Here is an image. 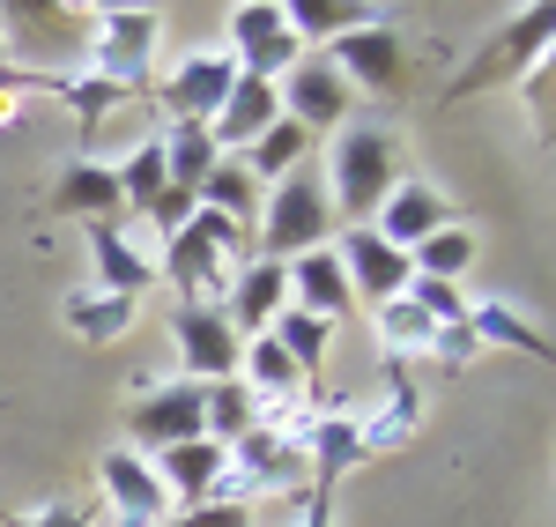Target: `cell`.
I'll use <instances>...</instances> for the list:
<instances>
[{"label": "cell", "mask_w": 556, "mask_h": 527, "mask_svg": "<svg viewBox=\"0 0 556 527\" xmlns=\"http://www.w3.org/2000/svg\"><path fill=\"white\" fill-rule=\"evenodd\" d=\"M253 246L260 261H298V253H319L334 246V201H327V178L319 164H298L282 186L260 193V223H253Z\"/></svg>", "instance_id": "1"}, {"label": "cell", "mask_w": 556, "mask_h": 527, "mask_svg": "<svg viewBox=\"0 0 556 527\" xmlns=\"http://www.w3.org/2000/svg\"><path fill=\"white\" fill-rule=\"evenodd\" d=\"M327 201H334V216L349 223H371L379 216V201L401 186V141L386 127H342L334 134V149H327Z\"/></svg>", "instance_id": "2"}, {"label": "cell", "mask_w": 556, "mask_h": 527, "mask_svg": "<svg viewBox=\"0 0 556 527\" xmlns=\"http://www.w3.org/2000/svg\"><path fill=\"white\" fill-rule=\"evenodd\" d=\"M549 30H556V8H549V0H534V8L505 15V23L482 38V52L453 75L445 97H475V89H490V83H519L527 67H542V60H549Z\"/></svg>", "instance_id": "3"}, {"label": "cell", "mask_w": 556, "mask_h": 527, "mask_svg": "<svg viewBox=\"0 0 556 527\" xmlns=\"http://www.w3.org/2000/svg\"><path fill=\"white\" fill-rule=\"evenodd\" d=\"M156 38H164V15L156 8H89V75L119 89H141L149 83V60H156Z\"/></svg>", "instance_id": "4"}, {"label": "cell", "mask_w": 556, "mask_h": 527, "mask_svg": "<svg viewBox=\"0 0 556 527\" xmlns=\"http://www.w3.org/2000/svg\"><path fill=\"white\" fill-rule=\"evenodd\" d=\"M327 60L349 75V89H371V97H401L408 89V30L386 23V15L342 30V38L327 45Z\"/></svg>", "instance_id": "5"}, {"label": "cell", "mask_w": 556, "mask_h": 527, "mask_svg": "<svg viewBox=\"0 0 556 527\" xmlns=\"http://www.w3.org/2000/svg\"><path fill=\"white\" fill-rule=\"evenodd\" d=\"M230 67L238 75H253V83H282L290 67L304 60L298 30H290V15L275 8V0H245V8H230Z\"/></svg>", "instance_id": "6"}, {"label": "cell", "mask_w": 556, "mask_h": 527, "mask_svg": "<svg viewBox=\"0 0 556 527\" xmlns=\"http://www.w3.org/2000/svg\"><path fill=\"white\" fill-rule=\"evenodd\" d=\"M275 97H282V120H298L304 134H342L349 127V75L327 60V52H304L298 67L275 83Z\"/></svg>", "instance_id": "7"}, {"label": "cell", "mask_w": 556, "mask_h": 527, "mask_svg": "<svg viewBox=\"0 0 556 527\" xmlns=\"http://www.w3.org/2000/svg\"><path fill=\"white\" fill-rule=\"evenodd\" d=\"M334 261H342L349 298H356V305H393V298L416 283L408 253H401V246H386L371 223H349L342 238H334Z\"/></svg>", "instance_id": "8"}, {"label": "cell", "mask_w": 556, "mask_h": 527, "mask_svg": "<svg viewBox=\"0 0 556 527\" xmlns=\"http://www.w3.org/2000/svg\"><path fill=\"white\" fill-rule=\"evenodd\" d=\"M172 350H178V379H193V387H215V379H238V356L245 342L230 335V319L223 305H178L172 312Z\"/></svg>", "instance_id": "9"}, {"label": "cell", "mask_w": 556, "mask_h": 527, "mask_svg": "<svg viewBox=\"0 0 556 527\" xmlns=\"http://www.w3.org/2000/svg\"><path fill=\"white\" fill-rule=\"evenodd\" d=\"M238 83V67H230V52L215 45V52H193V60H178L164 89H156V104H164V127H208L215 112H223V97Z\"/></svg>", "instance_id": "10"}, {"label": "cell", "mask_w": 556, "mask_h": 527, "mask_svg": "<svg viewBox=\"0 0 556 527\" xmlns=\"http://www.w3.org/2000/svg\"><path fill=\"white\" fill-rule=\"evenodd\" d=\"M97 484H104V498H112V527H164L172 520V498H164V484H156L149 453H127V446L97 453Z\"/></svg>", "instance_id": "11"}, {"label": "cell", "mask_w": 556, "mask_h": 527, "mask_svg": "<svg viewBox=\"0 0 556 527\" xmlns=\"http://www.w3.org/2000/svg\"><path fill=\"white\" fill-rule=\"evenodd\" d=\"M127 431L134 446L164 453V446H186V439H208L201 431V387L193 379H164V387H141L127 409Z\"/></svg>", "instance_id": "12"}, {"label": "cell", "mask_w": 556, "mask_h": 527, "mask_svg": "<svg viewBox=\"0 0 556 527\" xmlns=\"http://www.w3.org/2000/svg\"><path fill=\"white\" fill-rule=\"evenodd\" d=\"M282 305H290V267H282V261H260V253L238 267V275H230V290H223V319H230V335H238V342L267 335Z\"/></svg>", "instance_id": "13"}, {"label": "cell", "mask_w": 556, "mask_h": 527, "mask_svg": "<svg viewBox=\"0 0 556 527\" xmlns=\"http://www.w3.org/2000/svg\"><path fill=\"white\" fill-rule=\"evenodd\" d=\"M453 223V201L438 193V186H424V178H401L393 193L379 201V216H371V230H379L386 246H401V253H416L424 238H438Z\"/></svg>", "instance_id": "14"}, {"label": "cell", "mask_w": 556, "mask_h": 527, "mask_svg": "<svg viewBox=\"0 0 556 527\" xmlns=\"http://www.w3.org/2000/svg\"><path fill=\"white\" fill-rule=\"evenodd\" d=\"M83 230H89V261H97V283L89 290H112V298H134L141 305V290L156 283V253L134 246L127 223H83Z\"/></svg>", "instance_id": "15"}, {"label": "cell", "mask_w": 556, "mask_h": 527, "mask_svg": "<svg viewBox=\"0 0 556 527\" xmlns=\"http://www.w3.org/2000/svg\"><path fill=\"white\" fill-rule=\"evenodd\" d=\"M156 275H172L178 305H223V290H230V275H238V267L223 261L215 246H201L193 230H178V238H164V261H156Z\"/></svg>", "instance_id": "16"}, {"label": "cell", "mask_w": 556, "mask_h": 527, "mask_svg": "<svg viewBox=\"0 0 556 527\" xmlns=\"http://www.w3.org/2000/svg\"><path fill=\"white\" fill-rule=\"evenodd\" d=\"M282 120V97H275V83H253V75H238L230 83V97H223V112L208 120V134H215V149L223 156H245L260 134Z\"/></svg>", "instance_id": "17"}, {"label": "cell", "mask_w": 556, "mask_h": 527, "mask_svg": "<svg viewBox=\"0 0 556 527\" xmlns=\"http://www.w3.org/2000/svg\"><path fill=\"white\" fill-rule=\"evenodd\" d=\"M149 468H156L164 498H172L178 513H186V505H208L215 476L230 468V446H215V439H186V446H164V453H156Z\"/></svg>", "instance_id": "18"}, {"label": "cell", "mask_w": 556, "mask_h": 527, "mask_svg": "<svg viewBox=\"0 0 556 527\" xmlns=\"http://www.w3.org/2000/svg\"><path fill=\"white\" fill-rule=\"evenodd\" d=\"M52 216H83V223H127V201H119V178L97 156H75L60 186H52Z\"/></svg>", "instance_id": "19"}, {"label": "cell", "mask_w": 556, "mask_h": 527, "mask_svg": "<svg viewBox=\"0 0 556 527\" xmlns=\"http://www.w3.org/2000/svg\"><path fill=\"white\" fill-rule=\"evenodd\" d=\"M468 335L482 342V350H513V356H534V364L556 356V342L542 335V319H527V312L505 305V298H475L468 305Z\"/></svg>", "instance_id": "20"}, {"label": "cell", "mask_w": 556, "mask_h": 527, "mask_svg": "<svg viewBox=\"0 0 556 527\" xmlns=\"http://www.w3.org/2000/svg\"><path fill=\"white\" fill-rule=\"evenodd\" d=\"M304 461H312V490H334L364 461V431H356V416L349 409H319L312 416V431H304Z\"/></svg>", "instance_id": "21"}, {"label": "cell", "mask_w": 556, "mask_h": 527, "mask_svg": "<svg viewBox=\"0 0 556 527\" xmlns=\"http://www.w3.org/2000/svg\"><path fill=\"white\" fill-rule=\"evenodd\" d=\"M290 305L298 312H319V319H349L356 298H349V275L334 261V246H319V253H298L290 261Z\"/></svg>", "instance_id": "22"}, {"label": "cell", "mask_w": 556, "mask_h": 527, "mask_svg": "<svg viewBox=\"0 0 556 527\" xmlns=\"http://www.w3.org/2000/svg\"><path fill=\"white\" fill-rule=\"evenodd\" d=\"M416 424H424V387L408 379V364H386V409H379V416H356V431H364V461H371V453H393Z\"/></svg>", "instance_id": "23"}, {"label": "cell", "mask_w": 556, "mask_h": 527, "mask_svg": "<svg viewBox=\"0 0 556 527\" xmlns=\"http://www.w3.org/2000/svg\"><path fill=\"white\" fill-rule=\"evenodd\" d=\"M267 335H275V342H282V356H290V364L304 372V387H312V394H327V387H319V364H327V350H334V319H319V312L282 305Z\"/></svg>", "instance_id": "24"}, {"label": "cell", "mask_w": 556, "mask_h": 527, "mask_svg": "<svg viewBox=\"0 0 556 527\" xmlns=\"http://www.w3.org/2000/svg\"><path fill=\"white\" fill-rule=\"evenodd\" d=\"M45 83H52V97H67V112H75V127H83V156L97 149V127L134 97V89L104 83V75H89V67H83V75H45Z\"/></svg>", "instance_id": "25"}, {"label": "cell", "mask_w": 556, "mask_h": 527, "mask_svg": "<svg viewBox=\"0 0 556 527\" xmlns=\"http://www.w3.org/2000/svg\"><path fill=\"white\" fill-rule=\"evenodd\" d=\"M238 164H245V172H253V186L267 193V186H282V178L298 172V164H312V134H304L298 120H275V127L260 134V141L245 149V156H238Z\"/></svg>", "instance_id": "26"}, {"label": "cell", "mask_w": 556, "mask_h": 527, "mask_svg": "<svg viewBox=\"0 0 556 527\" xmlns=\"http://www.w3.org/2000/svg\"><path fill=\"white\" fill-rule=\"evenodd\" d=\"M475 261H482V238H475L468 223H445L438 238H424V246L408 253V267H416V275H430V283H468Z\"/></svg>", "instance_id": "27"}, {"label": "cell", "mask_w": 556, "mask_h": 527, "mask_svg": "<svg viewBox=\"0 0 556 527\" xmlns=\"http://www.w3.org/2000/svg\"><path fill=\"white\" fill-rule=\"evenodd\" d=\"M430 342H438V319H430L408 290L393 298V305H379V350L386 364H408V356H430Z\"/></svg>", "instance_id": "28"}, {"label": "cell", "mask_w": 556, "mask_h": 527, "mask_svg": "<svg viewBox=\"0 0 556 527\" xmlns=\"http://www.w3.org/2000/svg\"><path fill=\"white\" fill-rule=\"evenodd\" d=\"M193 201H201L208 216H230V223H245V230L260 223V186H253V172H245L238 156H223V164H215V172L201 178V193H193Z\"/></svg>", "instance_id": "29"}, {"label": "cell", "mask_w": 556, "mask_h": 527, "mask_svg": "<svg viewBox=\"0 0 556 527\" xmlns=\"http://www.w3.org/2000/svg\"><path fill=\"white\" fill-rule=\"evenodd\" d=\"M134 312H141L134 298H112V290H75V298L60 305V319H67L83 342H119V335L134 327Z\"/></svg>", "instance_id": "30"}, {"label": "cell", "mask_w": 556, "mask_h": 527, "mask_svg": "<svg viewBox=\"0 0 556 527\" xmlns=\"http://www.w3.org/2000/svg\"><path fill=\"white\" fill-rule=\"evenodd\" d=\"M156 141H164V172H172V186H186V193H201V178L223 164V149H215L208 127H156Z\"/></svg>", "instance_id": "31"}, {"label": "cell", "mask_w": 556, "mask_h": 527, "mask_svg": "<svg viewBox=\"0 0 556 527\" xmlns=\"http://www.w3.org/2000/svg\"><path fill=\"white\" fill-rule=\"evenodd\" d=\"M112 178H119V201L141 216V209H149V201L172 186V172H164V141H156V134H149V141H134L127 164H112Z\"/></svg>", "instance_id": "32"}, {"label": "cell", "mask_w": 556, "mask_h": 527, "mask_svg": "<svg viewBox=\"0 0 556 527\" xmlns=\"http://www.w3.org/2000/svg\"><path fill=\"white\" fill-rule=\"evenodd\" d=\"M201 431H208L215 446H238L245 431H253V394H245L238 379H215V387H201Z\"/></svg>", "instance_id": "33"}, {"label": "cell", "mask_w": 556, "mask_h": 527, "mask_svg": "<svg viewBox=\"0 0 556 527\" xmlns=\"http://www.w3.org/2000/svg\"><path fill=\"white\" fill-rule=\"evenodd\" d=\"M282 15H290V30H298V45H334L342 30H356V23H371L379 8H342V0H290Z\"/></svg>", "instance_id": "34"}, {"label": "cell", "mask_w": 556, "mask_h": 527, "mask_svg": "<svg viewBox=\"0 0 556 527\" xmlns=\"http://www.w3.org/2000/svg\"><path fill=\"white\" fill-rule=\"evenodd\" d=\"M408 298H416L438 327H460V319H468V290H460V283H430V275H416V283H408Z\"/></svg>", "instance_id": "35"}, {"label": "cell", "mask_w": 556, "mask_h": 527, "mask_svg": "<svg viewBox=\"0 0 556 527\" xmlns=\"http://www.w3.org/2000/svg\"><path fill=\"white\" fill-rule=\"evenodd\" d=\"M193 209H201V201H193L186 186H164V193H156V201H149L141 216H149V230H156V238H178V230L193 223Z\"/></svg>", "instance_id": "36"}, {"label": "cell", "mask_w": 556, "mask_h": 527, "mask_svg": "<svg viewBox=\"0 0 556 527\" xmlns=\"http://www.w3.org/2000/svg\"><path fill=\"white\" fill-rule=\"evenodd\" d=\"M430 356H438L445 372H468L475 356H482V342H475V335H468V319H460V327H438V342H430Z\"/></svg>", "instance_id": "37"}, {"label": "cell", "mask_w": 556, "mask_h": 527, "mask_svg": "<svg viewBox=\"0 0 556 527\" xmlns=\"http://www.w3.org/2000/svg\"><path fill=\"white\" fill-rule=\"evenodd\" d=\"M513 89H519V104L534 112V134L549 141V60H542V67H527V75H519Z\"/></svg>", "instance_id": "38"}, {"label": "cell", "mask_w": 556, "mask_h": 527, "mask_svg": "<svg viewBox=\"0 0 556 527\" xmlns=\"http://www.w3.org/2000/svg\"><path fill=\"white\" fill-rule=\"evenodd\" d=\"M164 527H253V513H245V505H186V513H172Z\"/></svg>", "instance_id": "39"}, {"label": "cell", "mask_w": 556, "mask_h": 527, "mask_svg": "<svg viewBox=\"0 0 556 527\" xmlns=\"http://www.w3.org/2000/svg\"><path fill=\"white\" fill-rule=\"evenodd\" d=\"M8 527H89L83 505H38V513H8Z\"/></svg>", "instance_id": "40"}, {"label": "cell", "mask_w": 556, "mask_h": 527, "mask_svg": "<svg viewBox=\"0 0 556 527\" xmlns=\"http://www.w3.org/2000/svg\"><path fill=\"white\" fill-rule=\"evenodd\" d=\"M298 527H334V490H304V520Z\"/></svg>", "instance_id": "41"}, {"label": "cell", "mask_w": 556, "mask_h": 527, "mask_svg": "<svg viewBox=\"0 0 556 527\" xmlns=\"http://www.w3.org/2000/svg\"><path fill=\"white\" fill-rule=\"evenodd\" d=\"M23 120V83H0V127H15Z\"/></svg>", "instance_id": "42"}, {"label": "cell", "mask_w": 556, "mask_h": 527, "mask_svg": "<svg viewBox=\"0 0 556 527\" xmlns=\"http://www.w3.org/2000/svg\"><path fill=\"white\" fill-rule=\"evenodd\" d=\"M0 45H8V38H0Z\"/></svg>", "instance_id": "43"}]
</instances>
